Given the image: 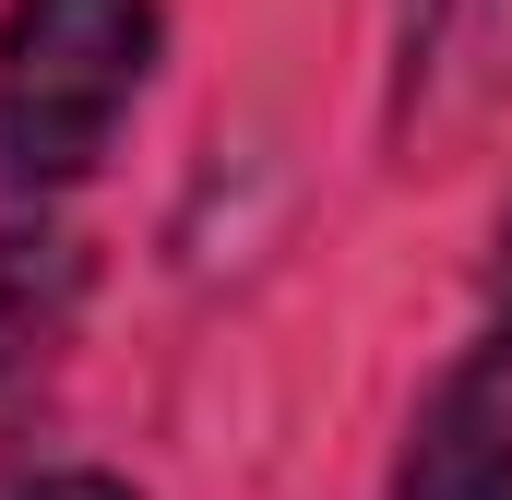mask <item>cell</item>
<instances>
[{"label": "cell", "instance_id": "6", "mask_svg": "<svg viewBox=\"0 0 512 500\" xmlns=\"http://www.w3.org/2000/svg\"><path fill=\"white\" fill-rule=\"evenodd\" d=\"M501 298H512V215H501Z\"/></svg>", "mask_w": 512, "mask_h": 500}, {"label": "cell", "instance_id": "1", "mask_svg": "<svg viewBox=\"0 0 512 500\" xmlns=\"http://www.w3.org/2000/svg\"><path fill=\"white\" fill-rule=\"evenodd\" d=\"M155 72V0H12L0 12V191H60L120 143Z\"/></svg>", "mask_w": 512, "mask_h": 500}, {"label": "cell", "instance_id": "5", "mask_svg": "<svg viewBox=\"0 0 512 500\" xmlns=\"http://www.w3.org/2000/svg\"><path fill=\"white\" fill-rule=\"evenodd\" d=\"M465 12H477V0H405V24H417L429 48H441V36H465Z\"/></svg>", "mask_w": 512, "mask_h": 500}, {"label": "cell", "instance_id": "4", "mask_svg": "<svg viewBox=\"0 0 512 500\" xmlns=\"http://www.w3.org/2000/svg\"><path fill=\"white\" fill-rule=\"evenodd\" d=\"M12 500H131L120 477H96V465H84V477H36V489H12Z\"/></svg>", "mask_w": 512, "mask_h": 500}, {"label": "cell", "instance_id": "3", "mask_svg": "<svg viewBox=\"0 0 512 500\" xmlns=\"http://www.w3.org/2000/svg\"><path fill=\"white\" fill-rule=\"evenodd\" d=\"M84 322V250L60 227H0V393L36 381Z\"/></svg>", "mask_w": 512, "mask_h": 500}, {"label": "cell", "instance_id": "2", "mask_svg": "<svg viewBox=\"0 0 512 500\" xmlns=\"http://www.w3.org/2000/svg\"><path fill=\"white\" fill-rule=\"evenodd\" d=\"M393 500H512V334H489L405 429Z\"/></svg>", "mask_w": 512, "mask_h": 500}]
</instances>
